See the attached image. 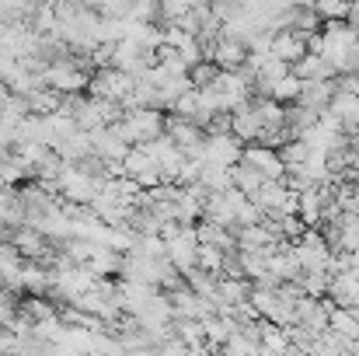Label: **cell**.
<instances>
[{
    "mask_svg": "<svg viewBox=\"0 0 359 356\" xmlns=\"http://www.w3.org/2000/svg\"><path fill=\"white\" fill-rule=\"evenodd\" d=\"M206 60H210V63H217L224 74H238V70L248 67V46L238 42V39H224V35H220V42L210 49V56H206Z\"/></svg>",
    "mask_w": 359,
    "mask_h": 356,
    "instance_id": "cell-1",
    "label": "cell"
},
{
    "mask_svg": "<svg viewBox=\"0 0 359 356\" xmlns=\"http://www.w3.org/2000/svg\"><path fill=\"white\" fill-rule=\"evenodd\" d=\"M349 25L359 32V4H353V11H349Z\"/></svg>",
    "mask_w": 359,
    "mask_h": 356,
    "instance_id": "cell-2",
    "label": "cell"
}]
</instances>
